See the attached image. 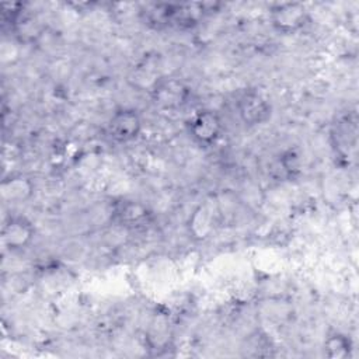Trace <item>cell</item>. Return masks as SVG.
<instances>
[{"mask_svg": "<svg viewBox=\"0 0 359 359\" xmlns=\"http://www.w3.org/2000/svg\"><path fill=\"white\" fill-rule=\"evenodd\" d=\"M307 20L306 8L299 3H280L271 8L272 25L285 34L300 29Z\"/></svg>", "mask_w": 359, "mask_h": 359, "instance_id": "cell-1", "label": "cell"}, {"mask_svg": "<svg viewBox=\"0 0 359 359\" xmlns=\"http://www.w3.org/2000/svg\"><path fill=\"white\" fill-rule=\"evenodd\" d=\"M238 115L245 125L254 126L265 122L271 115V105L266 98L255 91L245 93L237 104Z\"/></svg>", "mask_w": 359, "mask_h": 359, "instance_id": "cell-2", "label": "cell"}, {"mask_svg": "<svg viewBox=\"0 0 359 359\" xmlns=\"http://www.w3.org/2000/svg\"><path fill=\"white\" fill-rule=\"evenodd\" d=\"M142 129L140 116L133 109L116 111L108 123V130L116 142H130L136 139Z\"/></svg>", "mask_w": 359, "mask_h": 359, "instance_id": "cell-3", "label": "cell"}, {"mask_svg": "<svg viewBox=\"0 0 359 359\" xmlns=\"http://www.w3.org/2000/svg\"><path fill=\"white\" fill-rule=\"evenodd\" d=\"M34 227L25 217H11L4 223L1 238L6 247L11 250H20L27 247L34 238Z\"/></svg>", "mask_w": 359, "mask_h": 359, "instance_id": "cell-4", "label": "cell"}, {"mask_svg": "<svg viewBox=\"0 0 359 359\" xmlns=\"http://www.w3.org/2000/svg\"><path fill=\"white\" fill-rule=\"evenodd\" d=\"M189 130L199 143L210 144L222 132V121L213 111H201L192 118Z\"/></svg>", "mask_w": 359, "mask_h": 359, "instance_id": "cell-5", "label": "cell"}, {"mask_svg": "<svg viewBox=\"0 0 359 359\" xmlns=\"http://www.w3.org/2000/svg\"><path fill=\"white\" fill-rule=\"evenodd\" d=\"M187 97V88L182 83L171 79L158 83L154 88V100L164 108L180 107Z\"/></svg>", "mask_w": 359, "mask_h": 359, "instance_id": "cell-6", "label": "cell"}, {"mask_svg": "<svg viewBox=\"0 0 359 359\" xmlns=\"http://www.w3.org/2000/svg\"><path fill=\"white\" fill-rule=\"evenodd\" d=\"M3 196L10 201H24L32 194V184L28 178L20 175L4 181L1 185Z\"/></svg>", "mask_w": 359, "mask_h": 359, "instance_id": "cell-7", "label": "cell"}, {"mask_svg": "<svg viewBox=\"0 0 359 359\" xmlns=\"http://www.w3.org/2000/svg\"><path fill=\"white\" fill-rule=\"evenodd\" d=\"M147 215L149 213L142 203L132 202V201L122 203L116 210V216L119 222L128 226L140 224L147 217Z\"/></svg>", "mask_w": 359, "mask_h": 359, "instance_id": "cell-8", "label": "cell"}, {"mask_svg": "<svg viewBox=\"0 0 359 359\" xmlns=\"http://www.w3.org/2000/svg\"><path fill=\"white\" fill-rule=\"evenodd\" d=\"M325 353L334 359H344L349 356L352 345L351 341L342 334H334L325 339Z\"/></svg>", "mask_w": 359, "mask_h": 359, "instance_id": "cell-9", "label": "cell"}]
</instances>
